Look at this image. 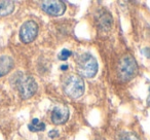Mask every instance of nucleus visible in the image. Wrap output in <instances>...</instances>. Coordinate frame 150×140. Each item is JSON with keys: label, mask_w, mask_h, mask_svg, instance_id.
Instances as JSON below:
<instances>
[{"label": "nucleus", "mask_w": 150, "mask_h": 140, "mask_svg": "<svg viewBox=\"0 0 150 140\" xmlns=\"http://www.w3.org/2000/svg\"><path fill=\"white\" fill-rule=\"evenodd\" d=\"M138 73V65L132 55L125 54L119 59L117 64V74L120 80L129 82Z\"/></svg>", "instance_id": "obj_1"}, {"label": "nucleus", "mask_w": 150, "mask_h": 140, "mask_svg": "<svg viewBox=\"0 0 150 140\" xmlns=\"http://www.w3.org/2000/svg\"><path fill=\"white\" fill-rule=\"evenodd\" d=\"M13 80L15 82L16 88L19 91L20 96L23 99L31 98L37 91V84L32 76L25 75V74L19 72V73L15 74Z\"/></svg>", "instance_id": "obj_2"}, {"label": "nucleus", "mask_w": 150, "mask_h": 140, "mask_svg": "<svg viewBox=\"0 0 150 140\" xmlns=\"http://www.w3.org/2000/svg\"><path fill=\"white\" fill-rule=\"evenodd\" d=\"M76 69L79 75L83 77H94L98 72V63L91 54H82L76 59Z\"/></svg>", "instance_id": "obj_3"}, {"label": "nucleus", "mask_w": 150, "mask_h": 140, "mask_svg": "<svg viewBox=\"0 0 150 140\" xmlns=\"http://www.w3.org/2000/svg\"><path fill=\"white\" fill-rule=\"evenodd\" d=\"M63 91L70 98H79L84 93V82L77 74H70L63 82Z\"/></svg>", "instance_id": "obj_4"}, {"label": "nucleus", "mask_w": 150, "mask_h": 140, "mask_svg": "<svg viewBox=\"0 0 150 140\" xmlns=\"http://www.w3.org/2000/svg\"><path fill=\"white\" fill-rule=\"evenodd\" d=\"M38 34V26L34 21H27L20 29V38L24 43H30Z\"/></svg>", "instance_id": "obj_5"}, {"label": "nucleus", "mask_w": 150, "mask_h": 140, "mask_svg": "<svg viewBox=\"0 0 150 140\" xmlns=\"http://www.w3.org/2000/svg\"><path fill=\"white\" fill-rule=\"evenodd\" d=\"M42 11L50 16L58 17L62 16L66 11V5L63 1L59 0H52V1H41L40 2Z\"/></svg>", "instance_id": "obj_6"}, {"label": "nucleus", "mask_w": 150, "mask_h": 140, "mask_svg": "<svg viewBox=\"0 0 150 140\" xmlns=\"http://www.w3.org/2000/svg\"><path fill=\"white\" fill-rule=\"evenodd\" d=\"M52 122L54 125H62L69 119V108L65 105H57L52 111Z\"/></svg>", "instance_id": "obj_7"}, {"label": "nucleus", "mask_w": 150, "mask_h": 140, "mask_svg": "<svg viewBox=\"0 0 150 140\" xmlns=\"http://www.w3.org/2000/svg\"><path fill=\"white\" fill-rule=\"evenodd\" d=\"M13 59L9 56H1L0 57V77L6 75L11 69L13 68Z\"/></svg>", "instance_id": "obj_8"}, {"label": "nucleus", "mask_w": 150, "mask_h": 140, "mask_svg": "<svg viewBox=\"0 0 150 140\" xmlns=\"http://www.w3.org/2000/svg\"><path fill=\"white\" fill-rule=\"evenodd\" d=\"M98 23L100 24L101 28L108 30L112 25V17L109 13H102L98 18Z\"/></svg>", "instance_id": "obj_9"}, {"label": "nucleus", "mask_w": 150, "mask_h": 140, "mask_svg": "<svg viewBox=\"0 0 150 140\" xmlns=\"http://www.w3.org/2000/svg\"><path fill=\"white\" fill-rule=\"evenodd\" d=\"M15 9L13 1H0V17H4L13 13Z\"/></svg>", "instance_id": "obj_10"}, {"label": "nucleus", "mask_w": 150, "mask_h": 140, "mask_svg": "<svg viewBox=\"0 0 150 140\" xmlns=\"http://www.w3.org/2000/svg\"><path fill=\"white\" fill-rule=\"evenodd\" d=\"M28 128H29V130L31 132H39V131H43V130L45 129V125H44V123L40 122L39 119H32V122L29 124Z\"/></svg>", "instance_id": "obj_11"}, {"label": "nucleus", "mask_w": 150, "mask_h": 140, "mask_svg": "<svg viewBox=\"0 0 150 140\" xmlns=\"http://www.w3.org/2000/svg\"><path fill=\"white\" fill-rule=\"evenodd\" d=\"M117 140H140V139L133 132L122 131L117 135Z\"/></svg>", "instance_id": "obj_12"}, {"label": "nucleus", "mask_w": 150, "mask_h": 140, "mask_svg": "<svg viewBox=\"0 0 150 140\" xmlns=\"http://www.w3.org/2000/svg\"><path fill=\"white\" fill-rule=\"evenodd\" d=\"M72 55V53L70 52V50H63L62 52L59 54V59L60 60H62V61H66L67 59L69 58V57Z\"/></svg>", "instance_id": "obj_13"}, {"label": "nucleus", "mask_w": 150, "mask_h": 140, "mask_svg": "<svg viewBox=\"0 0 150 140\" xmlns=\"http://www.w3.org/2000/svg\"><path fill=\"white\" fill-rule=\"evenodd\" d=\"M142 53H144L147 58H150V48H145L144 50H142Z\"/></svg>", "instance_id": "obj_14"}, {"label": "nucleus", "mask_w": 150, "mask_h": 140, "mask_svg": "<svg viewBox=\"0 0 150 140\" xmlns=\"http://www.w3.org/2000/svg\"><path fill=\"white\" fill-rule=\"evenodd\" d=\"M147 104H148V106H150V87H149V95H148V97H147Z\"/></svg>", "instance_id": "obj_15"}]
</instances>
